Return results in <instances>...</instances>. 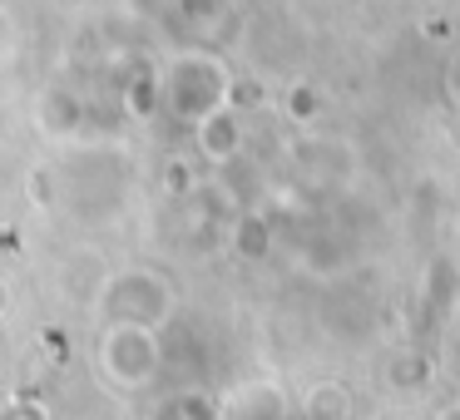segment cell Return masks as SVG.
Masks as SVG:
<instances>
[{
    "label": "cell",
    "instance_id": "cell-1",
    "mask_svg": "<svg viewBox=\"0 0 460 420\" xmlns=\"http://www.w3.org/2000/svg\"><path fill=\"white\" fill-rule=\"evenodd\" d=\"M104 361H110V371L119 381H139L154 371V341L144 327H134V321H124V327L110 331V341H104Z\"/></svg>",
    "mask_w": 460,
    "mask_h": 420
},
{
    "label": "cell",
    "instance_id": "cell-2",
    "mask_svg": "<svg viewBox=\"0 0 460 420\" xmlns=\"http://www.w3.org/2000/svg\"><path fill=\"white\" fill-rule=\"evenodd\" d=\"M327 410H332V420H341V410H347V406H341V390L322 386L317 396H312V416H322V420H327Z\"/></svg>",
    "mask_w": 460,
    "mask_h": 420
}]
</instances>
